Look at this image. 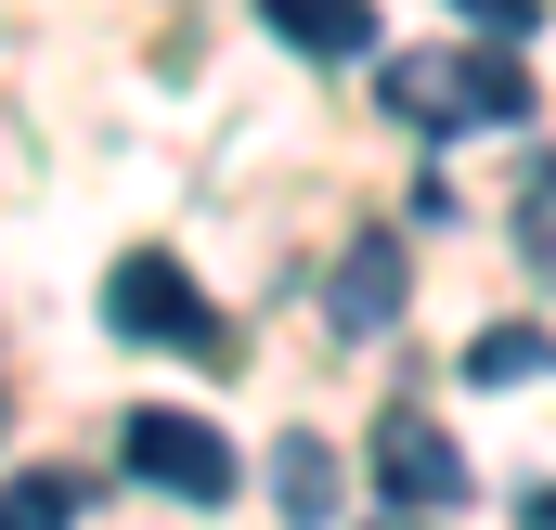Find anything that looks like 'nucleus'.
<instances>
[{
	"instance_id": "1a4fd4ad",
	"label": "nucleus",
	"mask_w": 556,
	"mask_h": 530,
	"mask_svg": "<svg viewBox=\"0 0 556 530\" xmlns=\"http://www.w3.org/2000/svg\"><path fill=\"white\" fill-rule=\"evenodd\" d=\"M273 479H285V518H298V530L337 518V453H324L311 427H285V440H273Z\"/></svg>"
},
{
	"instance_id": "7ed1b4c3",
	"label": "nucleus",
	"mask_w": 556,
	"mask_h": 530,
	"mask_svg": "<svg viewBox=\"0 0 556 530\" xmlns=\"http://www.w3.org/2000/svg\"><path fill=\"white\" fill-rule=\"evenodd\" d=\"M104 324H117L130 350H207V337H220V324H207V298H194V272L155 260V247L104 272Z\"/></svg>"
},
{
	"instance_id": "f8f14e48",
	"label": "nucleus",
	"mask_w": 556,
	"mask_h": 530,
	"mask_svg": "<svg viewBox=\"0 0 556 530\" xmlns=\"http://www.w3.org/2000/svg\"><path fill=\"white\" fill-rule=\"evenodd\" d=\"M531 518H544V530H556V492H544V505H531Z\"/></svg>"
},
{
	"instance_id": "6e6552de",
	"label": "nucleus",
	"mask_w": 556,
	"mask_h": 530,
	"mask_svg": "<svg viewBox=\"0 0 556 530\" xmlns=\"http://www.w3.org/2000/svg\"><path fill=\"white\" fill-rule=\"evenodd\" d=\"M518 376H556V337L544 324H479L466 337V389H518Z\"/></svg>"
},
{
	"instance_id": "423d86ee",
	"label": "nucleus",
	"mask_w": 556,
	"mask_h": 530,
	"mask_svg": "<svg viewBox=\"0 0 556 530\" xmlns=\"http://www.w3.org/2000/svg\"><path fill=\"white\" fill-rule=\"evenodd\" d=\"M337 324H350V337H389V324H402V247H389V234H363V247L337 260Z\"/></svg>"
},
{
	"instance_id": "39448f33",
	"label": "nucleus",
	"mask_w": 556,
	"mask_h": 530,
	"mask_svg": "<svg viewBox=\"0 0 556 530\" xmlns=\"http://www.w3.org/2000/svg\"><path fill=\"white\" fill-rule=\"evenodd\" d=\"M260 26H273L285 52H311V65L376 52V0H260Z\"/></svg>"
},
{
	"instance_id": "9d476101",
	"label": "nucleus",
	"mask_w": 556,
	"mask_h": 530,
	"mask_svg": "<svg viewBox=\"0 0 556 530\" xmlns=\"http://www.w3.org/2000/svg\"><path fill=\"white\" fill-rule=\"evenodd\" d=\"M518 260L556 285V155H531V168H518Z\"/></svg>"
},
{
	"instance_id": "0eeeda50",
	"label": "nucleus",
	"mask_w": 556,
	"mask_h": 530,
	"mask_svg": "<svg viewBox=\"0 0 556 530\" xmlns=\"http://www.w3.org/2000/svg\"><path fill=\"white\" fill-rule=\"evenodd\" d=\"M78 505H91L78 466H13L0 479V530H78Z\"/></svg>"
},
{
	"instance_id": "f257e3e1",
	"label": "nucleus",
	"mask_w": 556,
	"mask_h": 530,
	"mask_svg": "<svg viewBox=\"0 0 556 530\" xmlns=\"http://www.w3.org/2000/svg\"><path fill=\"white\" fill-rule=\"evenodd\" d=\"M376 104L402 130H518L531 117V78H518V52H402L376 78Z\"/></svg>"
},
{
	"instance_id": "9b49d317",
	"label": "nucleus",
	"mask_w": 556,
	"mask_h": 530,
	"mask_svg": "<svg viewBox=\"0 0 556 530\" xmlns=\"http://www.w3.org/2000/svg\"><path fill=\"white\" fill-rule=\"evenodd\" d=\"M453 13H479V26H492V52H518V39L544 26V0H453Z\"/></svg>"
},
{
	"instance_id": "20e7f679",
	"label": "nucleus",
	"mask_w": 556,
	"mask_h": 530,
	"mask_svg": "<svg viewBox=\"0 0 556 530\" xmlns=\"http://www.w3.org/2000/svg\"><path fill=\"white\" fill-rule=\"evenodd\" d=\"M376 492H389V505H415V518H440V505L466 492V453H453L427 414H389V427H376Z\"/></svg>"
},
{
	"instance_id": "f03ea898",
	"label": "nucleus",
	"mask_w": 556,
	"mask_h": 530,
	"mask_svg": "<svg viewBox=\"0 0 556 530\" xmlns=\"http://www.w3.org/2000/svg\"><path fill=\"white\" fill-rule=\"evenodd\" d=\"M117 453H130V479H142V492H168V505H194V518H207V505H233V440H220L207 414H168V401H142Z\"/></svg>"
}]
</instances>
